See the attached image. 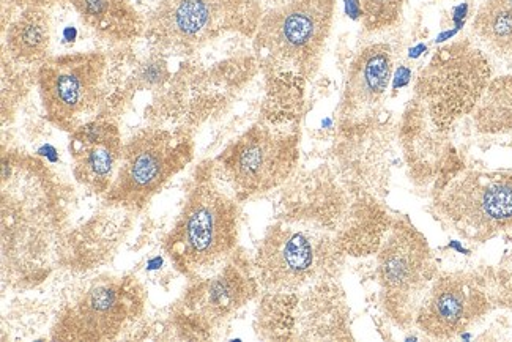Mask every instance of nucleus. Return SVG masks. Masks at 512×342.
I'll list each match as a JSON object with an SVG mask.
<instances>
[{
	"label": "nucleus",
	"instance_id": "16",
	"mask_svg": "<svg viewBox=\"0 0 512 342\" xmlns=\"http://www.w3.org/2000/svg\"><path fill=\"white\" fill-rule=\"evenodd\" d=\"M70 134L73 177L87 191L103 198L122 160L125 142L119 125L109 119H92Z\"/></svg>",
	"mask_w": 512,
	"mask_h": 342
},
{
	"label": "nucleus",
	"instance_id": "10",
	"mask_svg": "<svg viewBox=\"0 0 512 342\" xmlns=\"http://www.w3.org/2000/svg\"><path fill=\"white\" fill-rule=\"evenodd\" d=\"M432 212L467 242L486 243L512 231V169L457 172L437 186Z\"/></svg>",
	"mask_w": 512,
	"mask_h": 342
},
{
	"label": "nucleus",
	"instance_id": "24",
	"mask_svg": "<svg viewBox=\"0 0 512 342\" xmlns=\"http://www.w3.org/2000/svg\"><path fill=\"white\" fill-rule=\"evenodd\" d=\"M506 5H508L509 8H512V0H503Z\"/></svg>",
	"mask_w": 512,
	"mask_h": 342
},
{
	"label": "nucleus",
	"instance_id": "11",
	"mask_svg": "<svg viewBox=\"0 0 512 342\" xmlns=\"http://www.w3.org/2000/svg\"><path fill=\"white\" fill-rule=\"evenodd\" d=\"M262 15L257 0H160L145 35L160 48L193 53L229 34L253 38Z\"/></svg>",
	"mask_w": 512,
	"mask_h": 342
},
{
	"label": "nucleus",
	"instance_id": "1",
	"mask_svg": "<svg viewBox=\"0 0 512 342\" xmlns=\"http://www.w3.org/2000/svg\"><path fill=\"white\" fill-rule=\"evenodd\" d=\"M68 207L56 174L29 153L2 155V272L24 289L43 283L67 238Z\"/></svg>",
	"mask_w": 512,
	"mask_h": 342
},
{
	"label": "nucleus",
	"instance_id": "19",
	"mask_svg": "<svg viewBox=\"0 0 512 342\" xmlns=\"http://www.w3.org/2000/svg\"><path fill=\"white\" fill-rule=\"evenodd\" d=\"M8 53L19 64L41 65L51 51V19L45 10L30 7L7 30Z\"/></svg>",
	"mask_w": 512,
	"mask_h": 342
},
{
	"label": "nucleus",
	"instance_id": "6",
	"mask_svg": "<svg viewBox=\"0 0 512 342\" xmlns=\"http://www.w3.org/2000/svg\"><path fill=\"white\" fill-rule=\"evenodd\" d=\"M300 139L297 123H256L212 160L213 171L238 201L259 198L295 174Z\"/></svg>",
	"mask_w": 512,
	"mask_h": 342
},
{
	"label": "nucleus",
	"instance_id": "9",
	"mask_svg": "<svg viewBox=\"0 0 512 342\" xmlns=\"http://www.w3.org/2000/svg\"><path fill=\"white\" fill-rule=\"evenodd\" d=\"M437 273L427 238L407 216L391 218L377 248V284L380 308L394 327H415L418 308Z\"/></svg>",
	"mask_w": 512,
	"mask_h": 342
},
{
	"label": "nucleus",
	"instance_id": "7",
	"mask_svg": "<svg viewBox=\"0 0 512 342\" xmlns=\"http://www.w3.org/2000/svg\"><path fill=\"white\" fill-rule=\"evenodd\" d=\"M492 78L489 54L475 40L462 38L435 51L416 78L413 97L426 108L434 127L448 134L472 116Z\"/></svg>",
	"mask_w": 512,
	"mask_h": 342
},
{
	"label": "nucleus",
	"instance_id": "14",
	"mask_svg": "<svg viewBox=\"0 0 512 342\" xmlns=\"http://www.w3.org/2000/svg\"><path fill=\"white\" fill-rule=\"evenodd\" d=\"M495 308L486 273H437L415 317L416 330L435 341H451L486 319Z\"/></svg>",
	"mask_w": 512,
	"mask_h": 342
},
{
	"label": "nucleus",
	"instance_id": "5",
	"mask_svg": "<svg viewBox=\"0 0 512 342\" xmlns=\"http://www.w3.org/2000/svg\"><path fill=\"white\" fill-rule=\"evenodd\" d=\"M344 254L338 237L327 229L286 216L265 231L253 264L260 289L289 295L333 278Z\"/></svg>",
	"mask_w": 512,
	"mask_h": 342
},
{
	"label": "nucleus",
	"instance_id": "23",
	"mask_svg": "<svg viewBox=\"0 0 512 342\" xmlns=\"http://www.w3.org/2000/svg\"><path fill=\"white\" fill-rule=\"evenodd\" d=\"M486 276L495 306L512 311V262L487 270Z\"/></svg>",
	"mask_w": 512,
	"mask_h": 342
},
{
	"label": "nucleus",
	"instance_id": "3",
	"mask_svg": "<svg viewBox=\"0 0 512 342\" xmlns=\"http://www.w3.org/2000/svg\"><path fill=\"white\" fill-rule=\"evenodd\" d=\"M336 8V0H286L270 8L253 37L260 67L273 78H314L333 32Z\"/></svg>",
	"mask_w": 512,
	"mask_h": 342
},
{
	"label": "nucleus",
	"instance_id": "2",
	"mask_svg": "<svg viewBox=\"0 0 512 342\" xmlns=\"http://www.w3.org/2000/svg\"><path fill=\"white\" fill-rule=\"evenodd\" d=\"M240 201L205 161L194 175L182 209L163 238L172 267L188 281L215 272L238 250Z\"/></svg>",
	"mask_w": 512,
	"mask_h": 342
},
{
	"label": "nucleus",
	"instance_id": "22",
	"mask_svg": "<svg viewBox=\"0 0 512 342\" xmlns=\"http://www.w3.org/2000/svg\"><path fill=\"white\" fill-rule=\"evenodd\" d=\"M405 0H361L363 27L368 34H380L401 23Z\"/></svg>",
	"mask_w": 512,
	"mask_h": 342
},
{
	"label": "nucleus",
	"instance_id": "13",
	"mask_svg": "<svg viewBox=\"0 0 512 342\" xmlns=\"http://www.w3.org/2000/svg\"><path fill=\"white\" fill-rule=\"evenodd\" d=\"M259 290L253 259L237 250L215 272L190 281L175 303V324L196 338L207 335L253 302Z\"/></svg>",
	"mask_w": 512,
	"mask_h": 342
},
{
	"label": "nucleus",
	"instance_id": "12",
	"mask_svg": "<svg viewBox=\"0 0 512 342\" xmlns=\"http://www.w3.org/2000/svg\"><path fill=\"white\" fill-rule=\"evenodd\" d=\"M108 59L101 53L48 57L38 67L37 82L46 119L60 130H78L103 100Z\"/></svg>",
	"mask_w": 512,
	"mask_h": 342
},
{
	"label": "nucleus",
	"instance_id": "18",
	"mask_svg": "<svg viewBox=\"0 0 512 342\" xmlns=\"http://www.w3.org/2000/svg\"><path fill=\"white\" fill-rule=\"evenodd\" d=\"M82 23L103 37L130 41L145 32V23L128 0H73Z\"/></svg>",
	"mask_w": 512,
	"mask_h": 342
},
{
	"label": "nucleus",
	"instance_id": "21",
	"mask_svg": "<svg viewBox=\"0 0 512 342\" xmlns=\"http://www.w3.org/2000/svg\"><path fill=\"white\" fill-rule=\"evenodd\" d=\"M472 122L479 134L512 133V75L492 78L472 112Z\"/></svg>",
	"mask_w": 512,
	"mask_h": 342
},
{
	"label": "nucleus",
	"instance_id": "20",
	"mask_svg": "<svg viewBox=\"0 0 512 342\" xmlns=\"http://www.w3.org/2000/svg\"><path fill=\"white\" fill-rule=\"evenodd\" d=\"M472 35L486 53L512 60V8L503 0H484L472 21Z\"/></svg>",
	"mask_w": 512,
	"mask_h": 342
},
{
	"label": "nucleus",
	"instance_id": "4",
	"mask_svg": "<svg viewBox=\"0 0 512 342\" xmlns=\"http://www.w3.org/2000/svg\"><path fill=\"white\" fill-rule=\"evenodd\" d=\"M147 309L144 284L130 273H97L79 279L57 309L52 341L106 342L122 338Z\"/></svg>",
	"mask_w": 512,
	"mask_h": 342
},
{
	"label": "nucleus",
	"instance_id": "17",
	"mask_svg": "<svg viewBox=\"0 0 512 342\" xmlns=\"http://www.w3.org/2000/svg\"><path fill=\"white\" fill-rule=\"evenodd\" d=\"M443 136L429 119L426 108L413 97L402 116L401 145L415 185H431L445 174L448 149Z\"/></svg>",
	"mask_w": 512,
	"mask_h": 342
},
{
	"label": "nucleus",
	"instance_id": "15",
	"mask_svg": "<svg viewBox=\"0 0 512 342\" xmlns=\"http://www.w3.org/2000/svg\"><path fill=\"white\" fill-rule=\"evenodd\" d=\"M394 71V54L385 41L363 46L347 70L336 122L344 134L368 128L382 108Z\"/></svg>",
	"mask_w": 512,
	"mask_h": 342
},
{
	"label": "nucleus",
	"instance_id": "8",
	"mask_svg": "<svg viewBox=\"0 0 512 342\" xmlns=\"http://www.w3.org/2000/svg\"><path fill=\"white\" fill-rule=\"evenodd\" d=\"M193 134L183 128H142L123 145L116 179L104 207L138 215L193 161Z\"/></svg>",
	"mask_w": 512,
	"mask_h": 342
}]
</instances>
